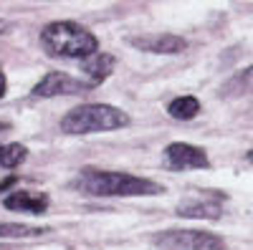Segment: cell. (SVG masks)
I'll list each match as a JSON object with an SVG mask.
<instances>
[{
    "label": "cell",
    "mask_w": 253,
    "mask_h": 250,
    "mask_svg": "<svg viewBox=\"0 0 253 250\" xmlns=\"http://www.w3.org/2000/svg\"><path fill=\"white\" fill-rule=\"evenodd\" d=\"M129 43L139 51L147 53H182L187 48V40L182 36H172V33H147V36H134L129 38Z\"/></svg>",
    "instance_id": "7"
},
{
    "label": "cell",
    "mask_w": 253,
    "mask_h": 250,
    "mask_svg": "<svg viewBox=\"0 0 253 250\" xmlns=\"http://www.w3.org/2000/svg\"><path fill=\"white\" fill-rule=\"evenodd\" d=\"M246 94H253V66L238 71L233 78H228L220 89V96H225V99H238V96H246Z\"/></svg>",
    "instance_id": "11"
},
{
    "label": "cell",
    "mask_w": 253,
    "mask_h": 250,
    "mask_svg": "<svg viewBox=\"0 0 253 250\" xmlns=\"http://www.w3.org/2000/svg\"><path fill=\"white\" fill-rule=\"evenodd\" d=\"M5 129H8V124H5V121H0V132H5Z\"/></svg>",
    "instance_id": "18"
},
{
    "label": "cell",
    "mask_w": 253,
    "mask_h": 250,
    "mask_svg": "<svg viewBox=\"0 0 253 250\" xmlns=\"http://www.w3.org/2000/svg\"><path fill=\"white\" fill-rule=\"evenodd\" d=\"M114 56H109V53H94V56H89V58H84L81 61V76H84V83H86L89 89H96V86H101L104 81H107L109 76H112V71H114Z\"/></svg>",
    "instance_id": "9"
},
{
    "label": "cell",
    "mask_w": 253,
    "mask_h": 250,
    "mask_svg": "<svg viewBox=\"0 0 253 250\" xmlns=\"http://www.w3.org/2000/svg\"><path fill=\"white\" fill-rule=\"evenodd\" d=\"M5 91H8V78H5V73H3V66H0V99L5 96Z\"/></svg>",
    "instance_id": "15"
},
{
    "label": "cell",
    "mask_w": 253,
    "mask_h": 250,
    "mask_svg": "<svg viewBox=\"0 0 253 250\" xmlns=\"http://www.w3.org/2000/svg\"><path fill=\"white\" fill-rule=\"evenodd\" d=\"M41 46L53 58H89L99 53V38L74 20H56L41 31Z\"/></svg>",
    "instance_id": "2"
},
{
    "label": "cell",
    "mask_w": 253,
    "mask_h": 250,
    "mask_svg": "<svg viewBox=\"0 0 253 250\" xmlns=\"http://www.w3.org/2000/svg\"><path fill=\"white\" fill-rule=\"evenodd\" d=\"M126 124H129V116L117 107H109V104H84V107L71 109L61 119V132H66V134H94V132L122 129Z\"/></svg>",
    "instance_id": "3"
},
{
    "label": "cell",
    "mask_w": 253,
    "mask_h": 250,
    "mask_svg": "<svg viewBox=\"0 0 253 250\" xmlns=\"http://www.w3.org/2000/svg\"><path fill=\"white\" fill-rule=\"evenodd\" d=\"M155 245L165 250H225V243L213 233L200 230H170L155 235Z\"/></svg>",
    "instance_id": "4"
},
{
    "label": "cell",
    "mask_w": 253,
    "mask_h": 250,
    "mask_svg": "<svg viewBox=\"0 0 253 250\" xmlns=\"http://www.w3.org/2000/svg\"><path fill=\"white\" fill-rule=\"evenodd\" d=\"M165 159L167 167H172V170H208L210 167L208 154L200 147H193V144L185 142H172L165 149Z\"/></svg>",
    "instance_id": "6"
},
{
    "label": "cell",
    "mask_w": 253,
    "mask_h": 250,
    "mask_svg": "<svg viewBox=\"0 0 253 250\" xmlns=\"http://www.w3.org/2000/svg\"><path fill=\"white\" fill-rule=\"evenodd\" d=\"M223 200L225 195H205V197H190L177 205L180 217H195V220H218L223 215Z\"/></svg>",
    "instance_id": "8"
},
{
    "label": "cell",
    "mask_w": 253,
    "mask_h": 250,
    "mask_svg": "<svg viewBox=\"0 0 253 250\" xmlns=\"http://www.w3.org/2000/svg\"><path fill=\"white\" fill-rule=\"evenodd\" d=\"M246 159H248V162H251V164H253V149H251V152H248V154H246Z\"/></svg>",
    "instance_id": "17"
},
{
    "label": "cell",
    "mask_w": 253,
    "mask_h": 250,
    "mask_svg": "<svg viewBox=\"0 0 253 250\" xmlns=\"http://www.w3.org/2000/svg\"><path fill=\"white\" fill-rule=\"evenodd\" d=\"M28 157V149L23 147V144H3L0 147V167H5V170H15V167H20L26 162Z\"/></svg>",
    "instance_id": "13"
},
{
    "label": "cell",
    "mask_w": 253,
    "mask_h": 250,
    "mask_svg": "<svg viewBox=\"0 0 253 250\" xmlns=\"http://www.w3.org/2000/svg\"><path fill=\"white\" fill-rule=\"evenodd\" d=\"M8 28H10V23H8V20H3V18H0V36H3V33H8Z\"/></svg>",
    "instance_id": "16"
},
{
    "label": "cell",
    "mask_w": 253,
    "mask_h": 250,
    "mask_svg": "<svg viewBox=\"0 0 253 250\" xmlns=\"http://www.w3.org/2000/svg\"><path fill=\"white\" fill-rule=\"evenodd\" d=\"M86 91H91V89L81 78H74V76L61 73V71L46 73L33 86V96H43V99H51V96H74V94H86Z\"/></svg>",
    "instance_id": "5"
},
{
    "label": "cell",
    "mask_w": 253,
    "mask_h": 250,
    "mask_svg": "<svg viewBox=\"0 0 253 250\" xmlns=\"http://www.w3.org/2000/svg\"><path fill=\"white\" fill-rule=\"evenodd\" d=\"M198 111H200V101L195 96H177V99L170 101V107H167V114L172 119H182V121L195 119Z\"/></svg>",
    "instance_id": "12"
},
{
    "label": "cell",
    "mask_w": 253,
    "mask_h": 250,
    "mask_svg": "<svg viewBox=\"0 0 253 250\" xmlns=\"http://www.w3.org/2000/svg\"><path fill=\"white\" fill-rule=\"evenodd\" d=\"M48 233L46 227H31V225H15V222H0V238H38Z\"/></svg>",
    "instance_id": "14"
},
{
    "label": "cell",
    "mask_w": 253,
    "mask_h": 250,
    "mask_svg": "<svg viewBox=\"0 0 253 250\" xmlns=\"http://www.w3.org/2000/svg\"><path fill=\"white\" fill-rule=\"evenodd\" d=\"M3 205L13 213H26V215H43L48 210V195L33 192V190H15L10 192Z\"/></svg>",
    "instance_id": "10"
},
{
    "label": "cell",
    "mask_w": 253,
    "mask_h": 250,
    "mask_svg": "<svg viewBox=\"0 0 253 250\" xmlns=\"http://www.w3.org/2000/svg\"><path fill=\"white\" fill-rule=\"evenodd\" d=\"M74 190L86 192L94 197H150V195H160L165 192V187L144 179V177H134L126 172H107V170H94L86 167L76 175V179L71 182Z\"/></svg>",
    "instance_id": "1"
}]
</instances>
